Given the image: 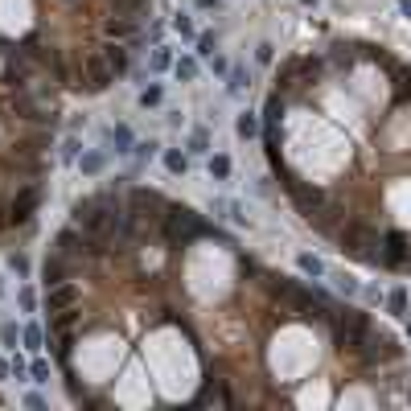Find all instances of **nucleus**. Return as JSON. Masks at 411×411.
<instances>
[{
  "label": "nucleus",
  "instance_id": "25",
  "mask_svg": "<svg viewBox=\"0 0 411 411\" xmlns=\"http://www.w3.org/2000/svg\"><path fill=\"white\" fill-rule=\"evenodd\" d=\"M107 33H111V37H132V21H115V16H111V21H107Z\"/></svg>",
  "mask_w": 411,
  "mask_h": 411
},
{
  "label": "nucleus",
  "instance_id": "32",
  "mask_svg": "<svg viewBox=\"0 0 411 411\" xmlns=\"http://www.w3.org/2000/svg\"><path fill=\"white\" fill-rule=\"evenodd\" d=\"M16 338H21V333H16V325H4V329H0V342H4L8 350H16Z\"/></svg>",
  "mask_w": 411,
  "mask_h": 411
},
{
  "label": "nucleus",
  "instance_id": "1",
  "mask_svg": "<svg viewBox=\"0 0 411 411\" xmlns=\"http://www.w3.org/2000/svg\"><path fill=\"white\" fill-rule=\"evenodd\" d=\"M165 235H169V243H193V239H206L210 235V226L189 210V206H177V210H169L165 214Z\"/></svg>",
  "mask_w": 411,
  "mask_h": 411
},
{
  "label": "nucleus",
  "instance_id": "39",
  "mask_svg": "<svg viewBox=\"0 0 411 411\" xmlns=\"http://www.w3.org/2000/svg\"><path fill=\"white\" fill-rule=\"evenodd\" d=\"M193 152H210V148H206V132H198V136H193Z\"/></svg>",
  "mask_w": 411,
  "mask_h": 411
},
{
  "label": "nucleus",
  "instance_id": "26",
  "mask_svg": "<svg viewBox=\"0 0 411 411\" xmlns=\"http://www.w3.org/2000/svg\"><path fill=\"white\" fill-rule=\"evenodd\" d=\"M173 66V54L165 49V45H156V54H152V70H169Z\"/></svg>",
  "mask_w": 411,
  "mask_h": 411
},
{
  "label": "nucleus",
  "instance_id": "42",
  "mask_svg": "<svg viewBox=\"0 0 411 411\" xmlns=\"http://www.w3.org/2000/svg\"><path fill=\"white\" fill-rule=\"evenodd\" d=\"M8 375H12V362H4V358H0V379H8Z\"/></svg>",
  "mask_w": 411,
  "mask_h": 411
},
{
  "label": "nucleus",
  "instance_id": "19",
  "mask_svg": "<svg viewBox=\"0 0 411 411\" xmlns=\"http://www.w3.org/2000/svg\"><path fill=\"white\" fill-rule=\"evenodd\" d=\"M78 165H82V173H86V177H95V173H103V152H86Z\"/></svg>",
  "mask_w": 411,
  "mask_h": 411
},
{
  "label": "nucleus",
  "instance_id": "3",
  "mask_svg": "<svg viewBox=\"0 0 411 411\" xmlns=\"http://www.w3.org/2000/svg\"><path fill=\"white\" fill-rule=\"evenodd\" d=\"M375 247H383V239H379L375 226H366V222H346V226H342V251L379 263V251H375Z\"/></svg>",
  "mask_w": 411,
  "mask_h": 411
},
{
  "label": "nucleus",
  "instance_id": "11",
  "mask_svg": "<svg viewBox=\"0 0 411 411\" xmlns=\"http://www.w3.org/2000/svg\"><path fill=\"white\" fill-rule=\"evenodd\" d=\"M41 276H45V288H54V284H62V280H66V255H58V251H54V255L45 259V268H41Z\"/></svg>",
  "mask_w": 411,
  "mask_h": 411
},
{
  "label": "nucleus",
  "instance_id": "44",
  "mask_svg": "<svg viewBox=\"0 0 411 411\" xmlns=\"http://www.w3.org/2000/svg\"><path fill=\"white\" fill-rule=\"evenodd\" d=\"M301 4H305V8H313V4H321V0H301Z\"/></svg>",
  "mask_w": 411,
  "mask_h": 411
},
{
  "label": "nucleus",
  "instance_id": "20",
  "mask_svg": "<svg viewBox=\"0 0 411 411\" xmlns=\"http://www.w3.org/2000/svg\"><path fill=\"white\" fill-rule=\"evenodd\" d=\"M210 177L226 181V177H231V156H210Z\"/></svg>",
  "mask_w": 411,
  "mask_h": 411
},
{
  "label": "nucleus",
  "instance_id": "6",
  "mask_svg": "<svg viewBox=\"0 0 411 411\" xmlns=\"http://www.w3.org/2000/svg\"><path fill=\"white\" fill-rule=\"evenodd\" d=\"M408 235H399V231H391L387 239H383V251H379V259L387 263V268H399L403 259H408Z\"/></svg>",
  "mask_w": 411,
  "mask_h": 411
},
{
  "label": "nucleus",
  "instance_id": "28",
  "mask_svg": "<svg viewBox=\"0 0 411 411\" xmlns=\"http://www.w3.org/2000/svg\"><path fill=\"white\" fill-rule=\"evenodd\" d=\"M29 379H33V383H49V366H45L41 358H37V362L29 366Z\"/></svg>",
  "mask_w": 411,
  "mask_h": 411
},
{
  "label": "nucleus",
  "instance_id": "38",
  "mask_svg": "<svg viewBox=\"0 0 411 411\" xmlns=\"http://www.w3.org/2000/svg\"><path fill=\"white\" fill-rule=\"evenodd\" d=\"M156 148H161V144H156V140H148V144H136V152H140V156H152V152H156Z\"/></svg>",
  "mask_w": 411,
  "mask_h": 411
},
{
  "label": "nucleus",
  "instance_id": "22",
  "mask_svg": "<svg viewBox=\"0 0 411 411\" xmlns=\"http://www.w3.org/2000/svg\"><path fill=\"white\" fill-rule=\"evenodd\" d=\"M165 169H169V173H185V169H189V161H185L181 152H173V148H169V152H165Z\"/></svg>",
  "mask_w": 411,
  "mask_h": 411
},
{
  "label": "nucleus",
  "instance_id": "45",
  "mask_svg": "<svg viewBox=\"0 0 411 411\" xmlns=\"http://www.w3.org/2000/svg\"><path fill=\"white\" fill-rule=\"evenodd\" d=\"M403 321H408V338H411V313H408V317H403Z\"/></svg>",
  "mask_w": 411,
  "mask_h": 411
},
{
  "label": "nucleus",
  "instance_id": "2",
  "mask_svg": "<svg viewBox=\"0 0 411 411\" xmlns=\"http://www.w3.org/2000/svg\"><path fill=\"white\" fill-rule=\"evenodd\" d=\"M366 333H371V317H366L362 309H346V317H338V325H333V342H338V350H350V354L362 350Z\"/></svg>",
  "mask_w": 411,
  "mask_h": 411
},
{
  "label": "nucleus",
  "instance_id": "36",
  "mask_svg": "<svg viewBox=\"0 0 411 411\" xmlns=\"http://www.w3.org/2000/svg\"><path fill=\"white\" fill-rule=\"evenodd\" d=\"M16 301H21V309H25V313H33V309H37V301H33V292H29V288H21V296H16Z\"/></svg>",
  "mask_w": 411,
  "mask_h": 411
},
{
  "label": "nucleus",
  "instance_id": "35",
  "mask_svg": "<svg viewBox=\"0 0 411 411\" xmlns=\"http://www.w3.org/2000/svg\"><path fill=\"white\" fill-rule=\"evenodd\" d=\"M198 54H202V58H214V37H198Z\"/></svg>",
  "mask_w": 411,
  "mask_h": 411
},
{
  "label": "nucleus",
  "instance_id": "7",
  "mask_svg": "<svg viewBox=\"0 0 411 411\" xmlns=\"http://www.w3.org/2000/svg\"><path fill=\"white\" fill-rule=\"evenodd\" d=\"M111 66L107 62H99V58H86V91H107L111 86Z\"/></svg>",
  "mask_w": 411,
  "mask_h": 411
},
{
  "label": "nucleus",
  "instance_id": "29",
  "mask_svg": "<svg viewBox=\"0 0 411 411\" xmlns=\"http://www.w3.org/2000/svg\"><path fill=\"white\" fill-rule=\"evenodd\" d=\"M115 8H119L124 16H132V12H140V8H148V0H115Z\"/></svg>",
  "mask_w": 411,
  "mask_h": 411
},
{
  "label": "nucleus",
  "instance_id": "33",
  "mask_svg": "<svg viewBox=\"0 0 411 411\" xmlns=\"http://www.w3.org/2000/svg\"><path fill=\"white\" fill-rule=\"evenodd\" d=\"M395 78H399V82H395V86H399V99L411 95V70H395Z\"/></svg>",
  "mask_w": 411,
  "mask_h": 411
},
{
  "label": "nucleus",
  "instance_id": "47",
  "mask_svg": "<svg viewBox=\"0 0 411 411\" xmlns=\"http://www.w3.org/2000/svg\"><path fill=\"white\" fill-rule=\"evenodd\" d=\"M0 292H4V284H0Z\"/></svg>",
  "mask_w": 411,
  "mask_h": 411
},
{
  "label": "nucleus",
  "instance_id": "15",
  "mask_svg": "<svg viewBox=\"0 0 411 411\" xmlns=\"http://www.w3.org/2000/svg\"><path fill=\"white\" fill-rule=\"evenodd\" d=\"M111 140H115V152H136V140H132V132L119 124V128H111Z\"/></svg>",
  "mask_w": 411,
  "mask_h": 411
},
{
  "label": "nucleus",
  "instance_id": "5",
  "mask_svg": "<svg viewBox=\"0 0 411 411\" xmlns=\"http://www.w3.org/2000/svg\"><path fill=\"white\" fill-rule=\"evenodd\" d=\"M74 305H78V288L70 280H62L45 292V313H62V309H74Z\"/></svg>",
  "mask_w": 411,
  "mask_h": 411
},
{
  "label": "nucleus",
  "instance_id": "8",
  "mask_svg": "<svg viewBox=\"0 0 411 411\" xmlns=\"http://www.w3.org/2000/svg\"><path fill=\"white\" fill-rule=\"evenodd\" d=\"M37 202H41V193H37V189H21V198L12 202V214H8V218H12V222H29V218H33V210H37Z\"/></svg>",
  "mask_w": 411,
  "mask_h": 411
},
{
  "label": "nucleus",
  "instance_id": "4",
  "mask_svg": "<svg viewBox=\"0 0 411 411\" xmlns=\"http://www.w3.org/2000/svg\"><path fill=\"white\" fill-rule=\"evenodd\" d=\"M288 181V189H292V202H296V210L313 222L317 218V210H321V202H325V193L317 189V185H305V181H296V177H284Z\"/></svg>",
  "mask_w": 411,
  "mask_h": 411
},
{
  "label": "nucleus",
  "instance_id": "37",
  "mask_svg": "<svg viewBox=\"0 0 411 411\" xmlns=\"http://www.w3.org/2000/svg\"><path fill=\"white\" fill-rule=\"evenodd\" d=\"M78 156V140H66V148H62V161H74Z\"/></svg>",
  "mask_w": 411,
  "mask_h": 411
},
{
  "label": "nucleus",
  "instance_id": "31",
  "mask_svg": "<svg viewBox=\"0 0 411 411\" xmlns=\"http://www.w3.org/2000/svg\"><path fill=\"white\" fill-rule=\"evenodd\" d=\"M247 91V74L243 70H231V95H243Z\"/></svg>",
  "mask_w": 411,
  "mask_h": 411
},
{
  "label": "nucleus",
  "instance_id": "48",
  "mask_svg": "<svg viewBox=\"0 0 411 411\" xmlns=\"http://www.w3.org/2000/svg\"><path fill=\"white\" fill-rule=\"evenodd\" d=\"M0 403H4V399H0Z\"/></svg>",
  "mask_w": 411,
  "mask_h": 411
},
{
  "label": "nucleus",
  "instance_id": "30",
  "mask_svg": "<svg viewBox=\"0 0 411 411\" xmlns=\"http://www.w3.org/2000/svg\"><path fill=\"white\" fill-rule=\"evenodd\" d=\"M255 58H259V66H272V58H276V45H272V41H263V45L255 49Z\"/></svg>",
  "mask_w": 411,
  "mask_h": 411
},
{
  "label": "nucleus",
  "instance_id": "16",
  "mask_svg": "<svg viewBox=\"0 0 411 411\" xmlns=\"http://www.w3.org/2000/svg\"><path fill=\"white\" fill-rule=\"evenodd\" d=\"M387 309H391L395 317H408V288H395V292L387 296Z\"/></svg>",
  "mask_w": 411,
  "mask_h": 411
},
{
  "label": "nucleus",
  "instance_id": "12",
  "mask_svg": "<svg viewBox=\"0 0 411 411\" xmlns=\"http://www.w3.org/2000/svg\"><path fill=\"white\" fill-rule=\"evenodd\" d=\"M148 206H152V210L165 206L161 193H156V189H132V210H148Z\"/></svg>",
  "mask_w": 411,
  "mask_h": 411
},
{
  "label": "nucleus",
  "instance_id": "10",
  "mask_svg": "<svg viewBox=\"0 0 411 411\" xmlns=\"http://www.w3.org/2000/svg\"><path fill=\"white\" fill-rule=\"evenodd\" d=\"M95 243H86V239H78V231H62L58 235V255H78V251H91Z\"/></svg>",
  "mask_w": 411,
  "mask_h": 411
},
{
  "label": "nucleus",
  "instance_id": "18",
  "mask_svg": "<svg viewBox=\"0 0 411 411\" xmlns=\"http://www.w3.org/2000/svg\"><path fill=\"white\" fill-rule=\"evenodd\" d=\"M284 115V103H280V95H272L268 99V107H263V119H268V128H276V119Z\"/></svg>",
  "mask_w": 411,
  "mask_h": 411
},
{
  "label": "nucleus",
  "instance_id": "34",
  "mask_svg": "<svg viewBox=\"0 0 411 411\" xmlns=\"http://www.w3.org/2000/svg\"><path fill=\"white\" fill-rule=\"evenodd\" d=\"M8 268H12L16 276H25V272H29V259H25V255H8Z\"/></svg>",
  "mask_w": 411,
  "mask_h": 411
},
{
  "label": "nucleus",
  "instance_id": "40",
  "mask_svg": "<svg viewBox=\"0 0 411 411\" xmlns=\"http://www.w3.org/2000/svg\"><path fill=\"white\" fill-rule=\"evenodd\" d=\"M12 375H16V379H25V375H29V366H25L21 358H12Z\"/></svg>",
  "mask_w": 411,
  "mask_h": 411
},
{
  "label": "nucleus",
  "instance_id": "14",
  "mask_svg": "<svg viewBox=\"0 0 411 411\" xmlns=\"http://www.w3.org/2000/svg\"><path fill=\"white\" fill-rule=\"evenodd\" d=\"M235 132H239L243 140H251V136H259V119H255L251 111H243V115H239V124H235Z\"/></svg>",
  "mask_w": 411,
  "mask_h": 411
},
{
  "label": "nucleus",
  "instance_id": "17",
  "mask_svg": "<svg viewBox=\"0 0 411 411\" xmlns=\"http://www.w3.org/2000/svg\"><path fill=\"white\" fill-rule=\"evenodd\" d=\"M173 70H177V78H181V82H193V78H198V62H193V58H181Z\"/></svg>",
  "mask_w": 411,
  "mask_h": 411
},
{
  "label": "nucleus",
  "instance_id": "23",
  "mask_svg": "<svg viewBox=\"0 0 411 411\" xmlns=\"http://www.w3.org/2000/svg\"><path fill=\"white\" fill-rule=\"evenodd\" d=\"M21 342H25V350H41V329H37V325H25V329H21Z\"/></svg>",
  "mask_w": 411,
  "mask_h": 411
},
{
  "label": "nucleus",
  "instance_id": "21",
  "mask_svg": "<svg viewBox=\"0 0 411 411\" xmlns=\"http://www.w3.org/2000/svg\"><path fill=\"white\" fill-rule=\"evenodd\" d=\"M333 280H338V292H342V296H358V292H362V284H358L354 276H346V272L333 276Z\"/></svg>",
  "mask_w": 411,
  "mask_h": 411
},
{
  "label": "nucleus",
  "instance_id": "9",
  "mask_svg": "<svg viewBox=\"0 0 411 411\" xmlns=\"http://www.w3.org/2000/svg\"><path fill=\"white\" fill-rule=\"evenodd\" d=\"M296 268H301V272H305L309 280H325V276H329L325 259H317L313 251H301V255H296Z\"/></svg>",
  "mask_w": 411,
  "mask_h": 411
},
{
  "label": "nucleus",
  "instance_id": "27",
  "mask_svg": "<svg viewBox=\"0 0 411 411\" xmlns=\"http://www.w3.org/2000/svg\"><path fill=\"white\" fill-rule=\"evenodd\" d=\"M161 103V86H144L140 91V107H156Z\"/></svg>",
  "mask_w": 411,
  "mask_h": 411
},
{
  "label": "nucleus",
  "instance_id": "46",
  "mask_svg": "<svg viewBox=\"0 0 411 411\" xmlns=\"http://www.w3.org/2000/svg\"><path fill=\"white\" fill-rule=\"evenodd\" d=\"M62 4H74V0H62Z\"/></svg>",
  "mask_w": 411,
  "mask_h": 411
},
{
  "label": "nucleus",
  "instance_id": "24",
  "mask_svg": "<svg viewBox=\"0 0 411 411\" xmlns=\"http://www.w3.org/2000/svg\"><path fill=\"white\" fill-rule=\"evenodd\" d=\"M173 29H177L181 37H193V33H198V29H193V21H189L185 12H177V16H173Z\"/></svg>",
  "mask_w": 411,
  "mask_h": 411
},
{
  "label": "nucleus",
  "instance_id": "43",
  "mask_svg": "<svg viewBox=\"0 0 411 411\" xmlns=\"http://www.w3.org/2000/svg\"><path fill=\"white\" fill-rule=\"evenodd\" d=\"M198 8H218V0H193Z\"/></svg>",
  "mask_w": 411,
  "mask_h": 411
},
{
  "label": "nucleus",
  "instance_id": "41",
  "mask_svg": "<svg viewBox=\"0 0 411 411\" xmlns=\"http://www.w3.org/2000/svg\"><path fill=\"white\" fill-rule=\"evenodd\" d=\"M395 4H399V12H403V16L411 21V0H395Z\"/></svg>",
  "mask_w": 411,
  "mask_h": 411
},
{
  "label": "nucleus",
  "instance_id": "13",
  "mask_svg": "<svg viewBox=\"0 0 411 411\" xmlns=\"http://www.w3.org/2000/svg\"><path fill=\"white\" fill-rule=\"evenodd\" d=\"M107 66H111L115 74H124V70H128V49H124V45H107Z\"/></svg>",
  "mask_w": 411,
  "mask_h": 411
}]
</instances>
